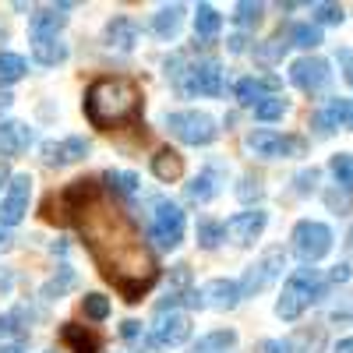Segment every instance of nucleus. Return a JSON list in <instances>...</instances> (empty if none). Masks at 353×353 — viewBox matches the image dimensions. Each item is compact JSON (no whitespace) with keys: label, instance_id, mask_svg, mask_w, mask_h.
<instances>
[{"label":"nucleus","instance_id":"nucleus-46","mask_svg":"<svg viewBox=\"0 0 353 353\" xmlns=\"http://www.w3.org/2000/svg\"><path fill=\"white\" fill-rule=\"evenodd\" d=\"M8 248H11V233L0 226V251H8Z\"/></svg>","mask_w":353,"mask_h":353},{"label":"nucleus","instance_id":"nucleus-51","mask_svg":"<svg viewBox=\"0 0 353 353\" xmlns=\"http://www.w3.org/2000/svg\"><path fill=\"white\" fill-rule=\"evenodd\" d=\"M46 353H57V350H46Z\"/></svg>","mask_w":353,"mask_h":353},{"label":"nucleus","instance_id":"nucleus-40","mask_svg":"<svg viewBox=\"0 0 353 353\" xmlns=\"http://www.w3.org/2000/svg\"><path fill=\"white\" fill-rule=\"evenodd\" d=\"M237 198L241 201H258L261 198V181H258V176H244V181H241V188H237Z\"/></svg>","mask_w":353,"mask_h":353},{"label":"nucleus","instance_id":"nucleus-35","mask_svg":"<svg viewBox=\"0 0 353 353\" xmlns=\"http://www.w3.org/2000/svg\"><path fill=\"white\" fill-rule=\"evenodd\" d=\"M332 176L346 188V191H353V156L350 152H339V156H332Z\"/></svg>","mask_w":353,"mask_h":353},{"label":"nucleus","instance_id":"nucleus-21","mask_svg":"<svg viewBox=\"0 0 353 353\" xmlns=\"http://www.w3.org/2000/svg\"><path fill=\"white\" fill-rule=\"evenodd\" d=\"M219 188H223V170L219 166H209V170H201L194 181L188 184V201L205 205V201H212L219 194Z\"/></svg>","mask_w":353,"mask_h":353},{"label":"nucleus","instance_id":"nucleus-4","mask_svg":"<svg viewBox=\"0 0 353 353\" xmlns=\"http://www.w3.org/2000/svg\"><path fill=\"white\" fill-rule=\"evenodd\" d=\"M166 128L184 145H212L219 138V124L201 110H173V113H166Z\"/></svg>","mask_w":353,"mask_h":353},{"label":"nucleus","instance_id":"nucleus-8","mask_svg":"<svg viewBox=\"0 0 353 353\" xmlns=\"http://www.w3.org/2000/svg\"><path fill=\"white\" fill-rule=\"evenodd\" d=\"M28 201H32V176L28 173H14L11 184L4 191V198H0V226L11 230L25 219L28 212Z\"/></svg>","mask_w":353,"mask_h":353},{"label":"nucleus","instance_id":"nucleus-29","mask_svg":"<svg viewBox=\"0 0 353 353\" xmlns=\"http://www.w3.org/2000/svg\"><path fill=\"white\" fill-rule=\"evenodd\" d=\"M321 43V28L311 21H301L290 28V46H301V50H314Z\"/></svg>","mask_w":353,"mask_h":353},{"label":"nucleus","instance_id":"nucleus-32","mask_svg":"<svg viewBox=\"0 0 353 353\" xmlns=\"http://www.w3.org/2000/svg\"><path fill=\"white\" fill-rule=\"evenodd\" d=\"M103 181H106V188H110L113 194H124V198H131V194L138 191V176H134V173H124V170H110Z\"/></svg>","mask_w":353,"mask_h":353},{"label":"nucleus","instance_id":"nucleus-19","mask_svg":"<svg viewBox=\"0 0 353 353\" xmlns=\"http://www.w3.org/2000/svg\"><path fill=\"white\" fill-rule=\"evenodd\" d=\"M68 11L71 4H50V8H39L32 18H28V25H32V36H57L68 21Z\"/></svg>","mask_w":353,"mask_h":353},{"label":"nucleus","instance_id":"nucleus-12","mask_svg":"<svg viewBox=\"0 0 353 353\" xmlns=\"http://www.w3.org/2000/svg\"><path fill=\"white\" fill-rule=\"evenodd\" d=\"M248 152L265 156V159H279V156H297L301 152V138H286V134H272V131H254L248 134Z\"/></svg>","mask_w":353,"mask_h":353},{"label":"nucleus","instance_id":"nucleus-2","mask_svg":"<svg viewBox=\"0 0 353 353\" xmlns=\"http://www.w3.org/2000/svg\"><path fill=\"white\" fill-rule=\"evenodd\" d=\"M85 113L96 128L128 124L141 113V88L131 78H99L85 92Z\"/></svg>","mask_w":353,"mask_h":353},{"label":"nucleus","instance_id":"nucleus-50","mask_svg":"<svg viewBox=\"0 0 353 353\" xmlns=\"http://www.w3.org/2000/svg\"><path fill=\"white\" fill-rule=\"evenodd\" d=\"M4 176H8V173H4V166H0V184H4Z\"/></svg>","mask_w":353,"mask_h":353},{"label":"nucleus","instance_id":"nucleus-43","mask_svg":"<svg viewBox=\"0 0 353 353\" xmlns=\"http://www.w3.org/2000/svg\"><path fill=\"white\" fill-rule=\"evenodd\" d=\"M293 181H297V191H301V194H307V191H314V184H318V170L311 166V170L297 173V176H293Z\"/></svg>","mask_w":353,"mask_h":353},{"label":"nucleus","instance_id":"nucleus-34","mask_svg":"<svg viewBox=\"0 0 353 353\" xmlns=\"http://www.w3.org/2000/svg\"><path fill=\"white\" fill-rule=\"evenodd\" d=\"M283 113H286V99L283 96H265L254 106V117H258V121H265V124H269V121H283Z\"/></svg>","mask_w":353,"mask_h":353},{"label":"nucleus","instance_id":"nucleus-45","mask_svg":"<svg viewBox=\"0 0 353 353\" xmlns=\"http://www.w3.org/2000/svg\"><path fill=\"white\" fill-rule=\"evenodd\" d=\"M350 279V265H336V272H332V283H346Z\"/></svg>","mask_w":353,"mask_h":353},{"label":"nucleus","instance_id":"nucleus-7","mask_svg":"<svg viewBox=\"0 0 353 353\" xmlns=\"http://www.w3.org/2000/svg\"><path fill=\"white\" fill-rule=\"evenodd\" d=\"M181 88L188 96H223V64L216 57H201L184 71Z\"/></svg>","mask_w":353,"mask_h":353},{"label":"nucleus","instance_id":"nucleus-30","mask_svg":"<svg viewBox=\"0 0 353 353\" xmlns=\"http://www.w3.org/2000/svg\"><path fill=\"white\" fill-rule=\"evenodd\" d=\"M194 233H198V244H201L205 251H212V248H219V244L226 241V230H223V223H216V219H201Z\"/></svg>","mask_w":353,"mask_h":353},{"label":"nucleus","instance_id":"nucleus-22","mask_svg":"<svg viewBox=\"0 0 353 353\" xmlns=\"http://www.w3.org/2000/svg\"><path fill=\"white\" fill-rule=\"evenodd\" d=\"M181 25H184V8H181V4H166V8H159L156 18H152V32H156L159 39H173L176 32H181Z\"/></svg>","mask_w":353,"mask_h":353},{"label":"nucleus","instance_id":"nucleus-5","mask_svg":"<svg viewBox=\"0 0 353 353\" xmlns=\"http://www.w3.org/2000/svg\"><path fill=\"white\" fill-rule=\"evenodd\" d=\"M149 237L156 241V248L173 251L184 241V209L176 201H156L152 209V223H149Z\"/></svg>","mask_w":353,"mask_h":353},{"label":"nucleus","instance_id":"nucleus-36","mask_svg":"<svg viewBox=\"0 0 353 353\" xmlns=\"http://www.w3.org/2000/svg\"><path fill=\"white\" fill-rule=\"evenodd\" d=\"M321 343H325L321 329H314V332H297V336L290 339V350H293V353H318Z\"/></svg>","mask_w":353,"mask_h":353},{"label":"nucleus","instance_id":"nucleus-25","mask_svg":"<svg viewBox=\"0 0 353 353\" xmlns=\"http://www.w3.org/2000/svg\"><path fill=\"white\" fill-rule=\"evenodd\" d=\"M269 88H276V78H269V81H261V78H241L233 92H237V99H241L244 106H258Z\"/></svg>","mask_w":353,"mask_h":353},{"label":"nucleus","instance_id":"nucleus-39","mask_svg":"<svg viewBox=\"0 0 353 353\" xmlns=\"http://www.w3.org/2000/svg\"><path fill=\"white\" fill-rule=\"evenodd\" d=\"M311 14H314L318 21H325V25H339V21H343V4H314Z\"/></svg>","mask_w":353,"mask_h":353},{"label":"nucleus","instance_id":"nucleus-23","mask_svg":"<svg viewBox=\"0 0 353 353\" xmlns=\"http://www.w3.org/2000/svg\"><path fill=\"white\" fill-rule=\"evenodd\" d=\"M152 173L159 176V181H181L184 176V159L176 156L173 149H159L156 156H152Z\"/></svg>","mask_w":353,"mask_h":353},{"label":"nucleus","instance_id":"nucleus-11","mask_svg":"<svg viewBox=\"0 0 353 353\" xmlns=\"http://www.w3.org/2000/svg\"><path fill=\"white\" fill-rule=\"evenodd\" d=\"M332 71H329V61H321V57H301V61H293L290 68V81L301 88V92H321V88L329 85Z\"/></svg>","mask_w":353,"mask_h":353},{"label":"nucleus","instance_id":"nucleus-18","mask_svg":"<svg viewBox=\"0 0 353 353\" xmlns=\"http://www.w3.org/2000/svg\"><path fill=\"white\" fill-rule=\"evenodd\" d=\"M32 128L21 121H0V156H18L32 145Z\"/></svg>","mask_w":353,"mask_h":353},{"label":"nucleus","instance_id":"nucleus-15","mask_svg":"<svg viewBox=\"0 0 353 353\" xmlns=\"http://www.w3.org/2000/svg\"><path fill=\"white\" fill-rule=\"evenodd\" d=\"M85 156H88V141L81 134H71V138L46 141L43 145V163L46 166H71V163H78Z\"/></svg>","mask_w":353,"mask_h":353},{"label":"nucleus","instance_id":"nucleus-38","mask_svg":"<svg viewBox=\"0 0 353 353\" xmlns=\"http://www.w3.org/2000/svg\"><path fill=\"white\" fill-rule=\"evenodd\" d=\"M81 311H85V318H92V321H103V318L110 314V301L103 297V293H88V297L81 301Z\"/></svg>","mask_w":353,"mask_h":353},{"label":"nucleus","instance_id":"nucleus-37","mask_svg":"<svg viewBox=\"0 0 353 353\" xmlns=\"http://www.w3.org/2000/svg\"><path fill=\"white\" fill-rule=\"evenodd\" d=\"M261 4H254V0H241L237 4V11H233V21L237 25H244V28H254L258 21H261Z\"/></svg>","mask_w":353,"mask_h":353},{"label":"nucleus","instance_id":"nucleus-41","mask_svg":"<svg viewBox=\"0 0 353 353\" xmlns=\"http://www.w3.org/2000/svg\"><path fill=\"white\" fill-rule=\"evenodd\" d=\"M254 353H293V350H290V339H261Z\"/></svg>","mask_w":353,"mask_h":353},{"label":"nucleus","instance_id":"nucleus-20","mask_svg":"<svg viewBox=\"0 0 353 353\" xmlns=\"http://www.w3.org/2000/svg\"><path fill=\"white\" fill-rule=\"evenodd\" d=\"M32 57L43 68H57L68 61V43L61 36H32Z\"/></svg>","mask_w":353,"mask_h":353},{"label":"nucleus","instance_id":"nucleus-44","mask_svg":"<svg viewBox=\"0 0 353 353\" xmlns=\"http://www.w3.org/2000/svg\"><path fill=\"white\" fill-rule=\"evenodd\" d=\"M339 68H343L346 81L353 85V50H339Z\"/></svg>","mask_w":353,"mask_h":353},{"label":"nucleus","instance_id":"nucleus-42","mask_svg":"<svg viewBox=\"0 0 353 353\" xmlns=\"http://www.w3.org/2000/svg\"><path fill=\"white\" fill-rule=\"evenodd\" d=\"M121 336H124L128 343L141 346V343H145V332H141V321H124V325H121Z\"/></svg>","mask_w":353,"mask_h":353},{"label":"nucleus","instance_id":"nucleus-24","mask_svg":"<svg viewBox=\"0 0 353 353\" xmlns=\"http://www.w3.org/2000/svg\"><path fill=\"white\" fill-rule=\"evenodd\" d=\"M219 28H223V14L212 4H198V11H194V36L198 39H216Z\"/></svg>","mask_w":353,"mask_h":353},{"label":"nucleus","instance_id":"nucleus-16","mask_svg":"<svg viewBox=\"0 0 353 353\" xmlns=\"http://www.w3.org/2000/svg\"><path fill=\"white\" fill-rule=\"evenodd\" d=\"M138 36H141L138 21H134V18H124V14H121V18H113V21H106V28H103V43H106L110 50H117V53L134 50Z\"/></svg>","mask_w":353,"mask_h":353},{"label":"nucleus","instance_id":"nucleus-6","mask_svg":"<svg viewBox=\"0 0 353 353\" xmlns=\"http://www.w3.org/2000/svg\"><path fill=\"white\" fill-rule=\"evenodd\" d=\"M293 251H297L307 265L325 258L332 251V230L325 223H314V219H301L297 226H293Z\"/></svg>","mask_w":353,"mask_h":353},{"label":"nucleus","instance_id":"nucleus-31","mask_svg":"<svg viewBox=\"0 0 353 353\" xmlns=\"http://www.w3.org/2000/svg\"><path fill=\"white\" fill-rule=\"evenodd\" d=\"M28 64H25V57L18 53H0V85H11L18 78H25Z\"/></svg>","mask_w":353,"mask_h":353},{"label":"nucleus","instance_id":"nucleus-27","mask_svg":"<svg viewBox=\"0 0 353 353\" xmlns=\"http://www.w3.org/2000/svg\"><path fill=\"white\" fill-rule=\"evenodd\" d=\"M71 286H74V269H71V265H61V269H57V276L46 279L43 297H46V301H57V297H64Z\"/></svg>","mask_w":353,"mask_h":353},{"label":"nucleus","instance_id":"nucleus-3","mask_svg":"<svg viewBox=\"0 0 353 353\" xmlns=\"http://www.w3.org/2000/svg\"><path fill=\"white\" fill-rule=\"evenodd\" d=\"M318 297H321V283H318V272L307 265V269H297V272L286 279L279 301H276V314L283 321H297L307 311V304L318 301Z\"/></svg>","mask_w":353,"mask_h":353},{"label":"nucleus","instance_id":"nucleus-9","mask_svg":"<svg viewBox=\"0 0 353 353\" xmlns=\"http://www.w3.org/2000/svg\"><path fill=\"white\" fill-rule=\"evenodd\" d=\"M283 269H286V251H279V248L265 251V254L251 265V269H248V276H244V283H241V293H244V297H254V293H261L272 279H279Z\"/></svg>","mask_w":353,"mask_h":353},{"label":"nucleus","instance_id":"nucleus-49","mask_svg":"<svg viewBox=\"0 0 353 353\" xmlns=\"http://www.w3.org/2000/svg\"><path fill=\"white\" fill-rule=\"evenodd\" d=\"M0 353H25L18 343H8V346H0Z\"/></svg>","mask_w":353,"mask_h":353},{"label":"nucleus","instance_id":"nucleus-28","mask_svg":"<svg viewBox=\"0 0 353 353\" xmlns=\"http://www.w3.org/2000/svg\"><path fill=\"white\" fill-rule=\"evenodd\" d=\"M64 343L74 353H99V339L92 332H85L81 325H64Z\"/></svg>","mask_w":353,"mask_h":353},{"label":"nucleus","instance_id":"nucleus-33","mask_svg":"<svg viewBox=\"0 0 353 353\" xmlns=\"http://www.w3.org/2000/svg\"><path fill=\"white\" fill-rule=\"evenodd\" d=\"M286 46H290V39L272 36V39H265V43H258V46H254V57H258L261 64H276V61H283Z\"/></svg>","mask_w":353,"mask_h":353},{"label":"nucleus","instance_id":"nucleus-47","mask_svg":"<svg viewBox=\"0 0 353 353\" xmlns=\"http://www.w3.org/2000/svg\"><path fill=\"white\" fill-rule=\"evenodd\" d=\"M332 353H353V339H339V346Z\"/></svg>","mask_w":353,"mask_h":353},{"label":"nucleus","instance_id":"nucleus-13","mask_svg":"<svg viewBox=\"0 0 353 353\" xmlns=\"http://www.w3.org/2000/svg\"><path fill=\"white\" fill-rule=\"evenodd\" d=\"M265 223H269V216H265L261 209H254V212H237L233 219H226V223H223V230H226V237H230L233 244L248 248V244H254V241L261 237Z\"/></svg>","mask_w":353,"mask_h":353},{"label":"nucleus","instance_id":"nucleus-10","mask_svg":"<svg viewBox=\"0 0 353 353\" xmlns=\"http://www.w3.org/2000/svg\"><path fill=\"white\" fill-rule=\"evenodd\" d=\"M188 336H191V318L181 311H166V314H156V325H149V339L145 343L163 350V346H181Z\"/></svg>","mask_w":353,"mask_h":353},{"label":"nucleus","instance_id":"nucleus-26","mask_svg":"<svg viewBox=\"0 0 353 353\" xmlns=\"http://www.w3.org/2000/svg\"><path fill=\"white\" fill-rule=\"evenodd\" d=\"M233 346H237V332L233 329H216V332L201 336L194 343V353H230Z\"/></svg>","mask_w":353,"mask_h":353},{"label":"nucleus","instance_id":"nucleus-1","mask_svg":"<svg viewBox=\"0 0 353 353\" xmlns=\"http://www.w3.org/2000/svg\"><path fill=\"white\" fill-rule=\"evenodd\" d=\"M61 201L71 205V212H78V226L88 248L103 265V272L113 279V286L124 293V301H138L156 283V261L145 251L134 223L117 205L99 198L96 181H74V188Z\"/></svg>","mask_w":353,"mask_h":353},{"label":"nucleus","instance_id":"nucleus-14","mask_svg":"<svg viewBox=\"0 0 353 353\" xmlns=\"http://www.w3.org/2000/svg\"><path fill=\"white\" fill-rule=\"evenodd\" d=\"M241 297H244V293H241V283H233V279H209V283L198 290L201 307H216V311L237 307Z\"/></svg>","mask_w":353,"mask_h":353},{"label":"nucleus","instance_id":"nucleus-17","mask_svg":"<svg viewBox=\"0 0 353 353\" xmlns=\"http://www.w3.org/2000/svg\"><path fill=\"white\" fill-rule=\"evenodd\" d=\"M353 128V99H332L321 113H314V128L318 134H332L336 128Z\"/></svg>","mask_w":353,"mask_h":353},{"label":"nucleus","instance_id":"nucleus-48","mask_svg":"<svg viewBox=\"0 0 353 353\" xmlns=\"http://www.w3.org/2000/svg\"><path fill=\"white\" fill-rule=\"evenodd\" d=\"M230 50H233V53H241V50H244V39H241V36H233V39H230Z\"/></svg>","mask_w":353,"mask_h":353}]
</instances>
